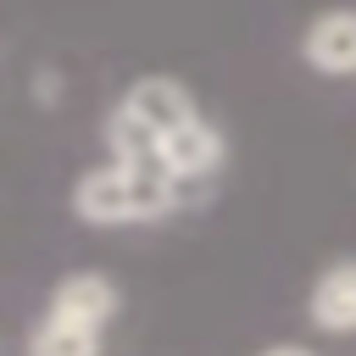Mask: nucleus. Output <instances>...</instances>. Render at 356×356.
<instances>
[{
	"instance_id": "7ed1b4c3",
	"label": "nucleus",
	"mask_w": 356,
	"mask_h": 356,
	"mask_svg": "<svg viewBox=\"0 0 356 356\" xmlns=\"http://www.w3.org/2000/svg\"><path fill=\"white\" fill-rule=\"evenodd\" d=\"M44 317L72 323V328H95V334H100V328L117 317V284L100 278V273H72V278H61V284L50 289Z\"/></svg>"
},
{
	"instance_id": "6e6552de",
	"label": "nucleus",
	"mask_w": 356,
	"mask_h": 356,
	"mask_svg": "<svg viewBox=\"0 0 356 356\" xmlns=\"http://www.w3.org/2000/svg\"><path fill=\"white\" fill-rule=\"evenodd\" d=\"M28 356H100V334L56 323V317H39L33 334H28Z\"/></svg>"
},
{
	"instance_id": "423d86ee",
	"label": "nucleus",
	"mask_w": 356,
	"mask_h": 356,
	"mask_svg": "<svg viewBox=\"0 0 356 356\" xmlns=\"http://www.w3.org/2000/svg\"><path fill=\"white\" fill-rule=\"evenodd\" d=\"M306 312L323 334H356V261L323 267V278L306 295Z\"/></svg>"
},
{
	"instance_id": "f03ea898",
	"label": "nucleus",
	"mask_w": 356,
	"mask_h": 356,
	"mask_svg": "<svg viewBox=\"0 0 356 356\" xmlns=\"http://www.w3.org/2000/svg\"><path fill=\"white\" fill-rule=\"evenodd\" d=\"M222 156H228V145H222V134L195 111L184 128H172L167 139H161V167H167V178L172 184H189V178H211L217 167H222Z\"/></svg>"
},
{
	"instance_id": "20e7f679",
	"label": "nucleus",
	"mask_w": 356,
	"mask_h": 356,
	"mask_svg": "<svg viewBox=\"0 0 356 356\" xmlns=\"http://www.w3.org/2000/svg\"><path fill=\"white\" fill-rule=\"evenodd\" d=\"M300 56H306V67H317L328 78H350L356 72V11L334 6V11L312 17L300 33Z\"/></svg>"
},
{
	"instance_id": "1a4fd4ad",
	"label": "nucleus",
	"mask_w": 356,
	"mask_h": 356,
	"mask_svg": "<svg viewBox=\"0 0 356 356\" xmlns=\"http://www.w3.org/2000/svg\"><path fill=\"white\" fill-rule=\"evenodd\" d=\"M261 356H317V350H306V345H267Z\"/></svg>"
},
{
	"instance_id": "0eeeda50",
	"label": "nucleus",
	"mask_w": 356,
	"mask_h": 356,
	"mask_svg": "<svg viewBox=\"0 0 356 356\" xmlns=\"http://www.w3.org/2000/svg\"><path fill=\"white\" fill-rule=\"evenodd\" d=\"M106 145H111V167L167 178V167H161V139H156L145 122H134L122 106H117V111H111V122H106Z\"/></svg>"
},
{
	"instance_id": "39448f33",
	"label": "nucleus",
	"mask_w": 356,
	"mask_h": 356,
	"mask_svg": "<svg viewBox=\"0 0 356 356\" xmlns=\"http://www.w3.org/2000/svg\"><path fill=\"white\" fill-rule=\"evenodd\" d=\"M122 111H128L134 122H145L156 139H167L172 128H184V122L195 117V100H189V89H184L178 78L150 72V78H134V89L122 95Z\"/></svg>"
},
{
	"instance_id": "f257e3e1",
	"label": "nucleus",
	"mask_w": 356,
	"mask_h": 356,
	"mask_svg": "<svg viewBox=\"0 0 356 356\" xmlns=\"http://www.w3.org/2000/svg\"><path fill=\"white\" fill-rule=\"evenodd\" d=\"M178 206V184L156 172H128V167H95L72 184V211L95 228L117 222H150Z\"/></svg>"
}]
</instances>
